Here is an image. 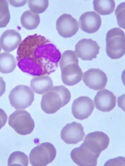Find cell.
Returning a JSON list of instances; mask_svg holds the SVG:
<instances>
[{
  "label": "cell",
  "mask_w": 125,
  "mask_h": 166,
  "mask_svg": "<svg viewBox=\"0 0 125 166\" xmlns=\"http://www.w3.org/2000/svg\"><path fill=\"white\" fill-rule=\"evenodd\" d=\"M17 54L19 68L35 76L49 75L54 72L61 55L50 40L37 34L29 35L21 41Z\"/></svg>",
  "instance_id": "cell-1"
},
{
  "label": "cell",
  "mask_w": 125,
  "mask_h": 166,
  "mask_svg": "<svg viewBox=\"0 0 125 166\" xmlns=\"http://www.w3.org/2000/svg\"><path fill=\"white\" fill-rule=\"evenodd\" d=\"M71 97L70 91L65 87L62 85L54 86L42 96L41 109L47 114H54L67 105Z\"/></svg>",
  "instance_id": "cell-2"
},
{
  "label": "cell",
  "mask_w": 125,
  "mask_h": 166,
  "mask_svg": "<svg viewBox=\"0 0 125 166\" xmlns=\"http://www.w3.org/2000/svg\"><path fill=\"white\" fill-rule=\"evenodd\" d=\"M106 52L107 56L113 59H119L125 53V36L124 31L118 28L109 30L105 38Z\"/></svg>",
  "instance_id": "cell-3"
},
{
  "label": "cell",
  "mask_w": 125,
  "mask_h": 166,
  "mask_svg": "<svg viewBox=\"0 0 125 166\" xmlns=\"http://www.w3.org/2000/svg\"><path fill=\"white\" fill-rule=\"evenodd\" d=\"M56 149L49 142L41 143L31 150L29 156L30 162L33 166H45L54 160Z\"/></svg>",
  "instance_id": "cell-4"
},
{
  "label": "cell",
  "mask_w": 125,
  "mask_h": 166,
  "mask_svg": "<svg viewBox=\"0 0 125 166\" xmlns=\"http://www.w3.org/2000/svg\"><path fill=\"white\" fill-rule=\"evenodd\" d=\"M8 124L17 133L25 135L31 133L35 127L33 120L25 110H17L9 116Z\"/></svg>",
  "instance_id": "cell-5"
},
{
  "label": "cell",
  "mask_w": 125,
  "mask_h": 166,
  "mask_svg": "<svg viewBox=\"0 0 125 166\" xmlns=\"http://www.w3.org/2000/svg\"><path fill=\"white\" fill-rule=\"evenodd\" d=\"M34 94L28 86H16L10 91L9 99L11 105L16 110L24 109L31 106L34 100Z\"/></svg>",
  "instance_id": "cell-6"
},
{
  "label": "cell",
  "mask_w": 125,
  "mask_h": 166,
  "mask_svg": "<svg viewBox=\"0 0 125 166\" xmlns=\"http://www.w3.org/2000/svg\"><path fill=\"white\" fill-rule=\"evenodd\" d=\"M109 142V138L106 134L96 131L87 134L81 144L91 152L100 155L102 151L107 148Z\"/></svg>",
  "instance_id": "cell-7"
},
{
  "label": "cell",
  "mask_w": 125,
  "mask_h": 166,
  "mask_svg": "<svg viewBox=\"0 0 125 166\" xmlns=\"http://www.w3.org/2000/svg\"><path fill=\"white\" fill-rule=\"evenodd\" d=\"M100 47L91 38H84L75 45V52L77 56L83 60L92 61L96 58Z\"/></svg>",
  "instance_id": "cell-8"
},
{
  "label": "cell",
  "mask_w": 125,
  "mask_h": 166,
  "mask_svg": "<svg viewBox=\"0 0 125 166\" xmlns=\"http://www.w3.org/2000/svg\"><path fill=\"white\" fill-rule=\"evenodd\" d=\"M56 29L60 35L64 38L74 35L79 29L78 23L71 15L64 13L57 19Z\"/></svg>",
  "instance_id": "cell-9"
},
{
  "label": "cell",
  "mask_w": 125,
  "mask_h": 166,
  "mask_svg": "<svg viewBox=\"0 0 125 166\" xmlns=\"http://www.w3.org/2000/svg\"><path fill=\"white\" fill-rule=\"evenodd\" d=\"M94 108L93 100L87 96H81L73 101L72 106V113L75 118L81 120L88 118Z\"/></svg>",
  "instance_id": "cell-10"
},
{
  "label": "cell",
  "mask_w": 125,
  "mask_h": 166,
  "mask_svg": "<svg viewBox=\"0 0 125 166\" xmlns=\"http://www.w3.org/2000/svg\"><path fill=\"white\" fill-rule=\"evenodd\" d=\"M107 81L105 73L98 68H90L83 74V81L86 86L94 90L104 88Z\"/></svg>",
  "instance_id": "cell-11"
},
{
  "label": "cell",
  "mask_w": 125,
  "mask_h": 166,
  "mask_svg": "<svg viewBox=\"0 0 125 166\" xmlns=\"http://www.w3.org/2000/svg\"><path fill=\"white\" fill-rule=\"evenodd\" d=\"M85 135L81 124L75 121L67 124L62 128L61 132L62 139L68 144H77L83 140Z\"/></svg>",
  "instance_id": "cell-12"
},
{
  "label": "cell",
  "mask_w": 125,
  "mask_h": 166,
  "mask_svg": "<svg viewBox=\"0 0 125 166\" xmlns=\"http://www.w3.org/2000/svg\"><path fill=\"white\" fill-rule=\"evenodd\" d=\"M100 155L92 152L81 145L73 149L70 156L73 162L80 166H95Z\"/></svg>",
  "instance_id": "cell-13"
},
{
  "label": "cell",
  "mask_w": 125,
  "mask_h": 166,
  "mask_svg": "<svg viewBox=\"0 0 125 166\" xmlns=\"http://www.w3.org/2000/svg\"><path fill=\"white\" fill-rule=\"evenodd\" d=\"M78 22L80 28L89 34L95 33L100 28L102 23L100 16L94 11H86L80 17Z\"/></svg>",
  "instance_id": "cell-14"
},
{
  "label": "cell",
  "mask_w": 125,
  "mask_h": 166,
  "mask_svg": "<svg viewBox=\"0 0 125 166\" xmlns=\"http://www.w3.org/2000/svg\"><path fill=\"white\" fill-rule=\"evenodd\" d=\"M94 101L97 109L102 112H109L115 106L116 99L112 92L104 89L97 92Z\"/></svg>",
  "instance_id": "cell-15"
},
{
  "label": "cell",
  "mask_w": 125,
  "mask_h": 166,
  "mask_svg": "<svg viewBox=\"0 0 125 166\" xmlns=\"http://www.w3.org/2000/svg\"><path fill=\"white\" fill-rule=\"evenodd\" d=\"M61 70L62 80L63 83L67 85L73 86L82 80L83 72L78 64H69Z\"/></svg>",
  "instance_id": "cell-16"
},
{
  "label": "cell",
  "mask_w": 125,
  "mask_h": 166,
  "mask_svg": "<svg viewBox=\"0 0 125 166\" xmlns=\"http://www.w3.org/2000/svg\"><path fill=\"white\" fill-rule=\"evenodd\" d=\"M22 41L20 33L14 29L5 31L0 37V45L4 51L10 52L19 46Z\"/></svg>",
  "instance_id": "cell-17"
},
{
  "label": "cell",
  "mask_w": 125,
  "mask_h": 166,
  "mask_svg": "<svg viewBox=\"0 0 125 166\" xmlns=\"http://www.w3.org/2000/svg\"><path fill=\"white\" fill-rule=\"evenodd\" d=\"M30 87L33 92L42 94L52 89L53 87V82L47 75L35 76L31 81Z\"/></svg>",
  "instance_id": "cell-18"
},
{
  "label": "cell",
  "mask_w": 125,
  "mask_h": 166,
  "mask_svg": "<svg viewBox=\"0 0 125 166\" xmlns=\"http://www.w3.org/2000/svg\"><path fill=\"white\" fill-rule=\"evenodd\" d=\"M22 26L26 29L31 30L37 28L40 22V18L38 14L33 13L30 10L24 11L20 18Z\"/></svg>",
  "instance_id": "cell-19"
},
{
  "label": "cell",
  "mask_w": 125,
  "mask_h": 166,
  "mask_svg": "<svg viewBox=\"0 0 125 166\" xmlns=\"http://www.w3.org/2000/svg\"><path fill=\"white\" fill-rule=\"evenodd\" d=\"M17 65L15 57L9 53L0 54V72L8 74L12 72Z\"/></svg>",
  "instance_id": "cell-20"
},
{
  "label": "cell",
  "mask_w": 125,
  "mask_h": 166,
  "mask_svg": "<svg viewBox=\"0 0 125 166\" xmlns=\"http://www.w3.org/2000/svg\"><path fill=\"white\" fill-rule=\"evenodd\" d=\"M93 4L94 10L101 15L111 14L115 7L113 0H94Z\"/></svg>",
  "instance_id": "cell-21"
},
{
  "label": "cell",
  "mask_w": 125,
  "mask_h": 166,
  "mask_svg": "<svg viewBox=\"0 0 125 166\" xmlns=\"http://www.w3.org/2000/svg\"><path fill=\"white\" fill-rule=\"evenodd\" d=\"M29 164L28 158L24 152L16 151L9 156L8 161V166H27Z\"/></svg>",
  "instance_id": "cell-22"
},
{
  "label": "cell",
  "mask_w": 125,
  "mask_h": 166,
  "mask_svg": "<svg viewBox=\"0 0 125 166\" xmlns=\"http://www.w3.org/2000/svg\"><path fill=\"white\" fill-rule=\"evenodd\" d=\"M78 59L73 51L68 50L61 55L59 65L61 70L67 65L72 63L78 64Z\"/></svg>",
  "instance_id": "cell-23"
},
{
  "label": "cell",
  "mask_w": 125,
  "mask_h": 166,
  "mask_svg": "<svg viewBox=\"0 0 125 166\" xmlns=\"http://www.w3.org/2000/svg\"><path fill=\"white\" fill-rule=\"evenodd\" d=\"M10 19L8 2L6 0H0V28L5 27Z\"/></svg>",
  "instance_id": "cell-24"
},
{
  "label": "cell",
  "mask_w": 125,
  "mask_h": 166,
  "mask_svg": "<svg viewBox=\"0 0 125 166\" xmlns=\"http://www.w3.org/2000/svg\"><path fill=\"white\" fill-rule=\"evenodd\" d=\"M30 10L34 13L38 14L44 12L49 5L48 0H28Z\"/></svg>",
  "instance_id": "cell-25"
},
{
  "label": "cell",
  "mask_w": 125,
  "mask_h": 166,
  "mask_svg": "<svg viewBox=\"0 0 125 166\" xmlns=\"http://www.w3.org/2000/svg\"><path fill=\"white\" fill-rule=\"evenodd\" d=\"M125 2L119 4L115 9V14L117 22L120 27L125 29Z\"/></svg>",
  "instance_id": "cell-26"
},
{
  "label": "cell",
  "mask_w": 125,
  "mask_h": 166,
  "mask_svg": "<svg viewBox=\"0 0 125 166\" xmlns=\"http://www.w3.org/2000/svg\"><path fill=\"white\" fill-rule=\"evenodd\" d=\"M125 163V158L122 157L110 159L105 163L104 166H122Z\"/></svg>",
  "instance_id": "cell-27"
},
{
  "label": "cell",
  "mask_w": 125,
  "mask_h": 166,
  "mask_svg": "<svg viewBox=\"0 0 125 166\" xmlns=\"http://www.w3.org/2000/svg\"><path fill=\"white\" fill-rule=\"evenodd\" d=\"M8 120V116L4 111L0 108V130L5 125Z\"/></svg>",
  "instance_id": "cell-28"
},
{
  "label": "cell",
  "mask_w": 125,
  "mask_h": 166,
  "mask_svg": "<svg viewBox=\"0 0 125 166\" xmlns=\"http://www.w3.org/2000/svg\"><path fill=\"white\" fill-rule=\"evenodd\" d=\"M9 1L10 5L16 7L23 6L27 2V0H10Z\"/></svg>",
  "instance_id": "cell-29"
},
{
  "label": "cell",
  "mask_w": 125,
  "mask_h": 166,
  "mask_svg": "<svg viewBox=\"0 0 125 166\" xmlns=\"http://www.w3.org/2000/svg\"><path fill=\"white\" fill-rule=\"evenodd\" d=\"M6 83L3 78L0 76V97L4 94L6 90Z\"/></svg>",
  "instance_id": "cell-30"
},
{
  "label": "cell",
  "mask_w": 125,
  "mask_h": 166,
  "mask_svg": "<svg viewBox=\"0 0 125 166\" xmlns=\"http://www.w3.org/2000/svg\"><path fill=\"white\" fill-rule=\"evenodd\" d=\"M1 47H0V51H1Z\"/></svg>",
  "instance_id": "cell-31"
}]
</instances>
